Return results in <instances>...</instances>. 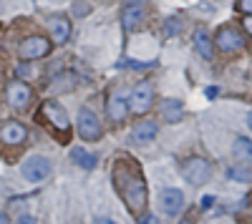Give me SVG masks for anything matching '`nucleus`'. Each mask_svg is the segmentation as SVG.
I'll list each match as a JSON object with an SVG mask.
<instances>
[{
    "label": "nucleus",
    "instance_id": "nucleus-1",
    "mask_svg": "<svg viewBox=\"0 0 252 224\" xmlns=\"http://www.w3.org/2000/svg\"><path fill=\"white\" fill-rule=\"evenodd\" d=\"M111 176H114L116 194L124 199L126 209L134 217H141L146 209V179H144L139 164L131 156H119L114 161Z\"/></svg>",
    "mask_w": 252,
    "mask_h": 224
},
{
    "label": "nucleus",
    "instance_id": "nucleus-2",
    "mask_svg": "<svg viewBox=\"0 0 252 224\" xmlns=\"http://www.w3.org/2000/svg\"><path fill=\"white\" fill-rule=\"evenodd\" d=\"M38 121H43V124H48L58 136L61 141H68V131H71V118L66 113V109H63L58 101L48 98L40 104V113H38Z\"/></svg>",
    "mask_w": 252,
    "mask_h": 224
},
{
    "label": "nucleus",
    "instance_id": "nucleus-3",
    "mask_svg": "<svg viewBox=\"0 0 252 224\" xmlns=\"http://www.w3.org/2000/svg\"><path fill=\"white\" fill-rule=\"evenodd\" d=\"M182 174H184V179L189 181V184L204 187L207 181L212 179V164H209L207 159H202V156H189V159H184V164H182Z\"/></svg>",
    "mask_w": 252,
    "mask_h": 224
},
{
    "label": "nucleus",
    "instance_id": "nucleus-4",
    "mask_svg": "<svg viewBox=\"0 0 252 224\" xmlns=\"http://www.w3.org/2000/svg\"><path fill=\"white\" fill-rule=\"evenodd\" d=\"M53 171V164L46 159V156H28L23 164H20V174H23L26 181H31V184H40V181H46Z\"/></svg>",
    "mask_w": 252,
    "mask_h": 224
},
{
    "label": "nucleus",
    "instance_id": "nucleus-5",
    "mask_svg": "<svg viewBox=\"0 0 252 224\" xmlns=\"http://www.w3.org/2000/svg\"><path fill=\"white\" fill-rule=\"evenodd\" d=\"M129 104V113H146L152 106H154V86L149 84V81H141V84L134 86L131 91V98L126 101Z\"/></svg>",
    "mask_w": 252,
    "mask_h": 224
},
{
    "label": "nucleus",
    "instance_id": "nucleus-6",
    "mask_svg": "<svg viewBox=\"0 0 252 224\" xmlns=\"http://www.w3.org/2000/svg\"><path fill=\"white\" fill-rule=\"evenodd\" d=\"M18 53L23 60H38V58H46L51 53V40L46 35H28L20 40Z\"/></svg>",
    "mask_w": 252,
    "mask_h": 224
},
{
    "label": "nucleus",
    "instance_id": "nucleus-7",
    "mask_svg": "<svg viewBox=\"0 0 252 224\" xmlns=\"http://www.w3.org/2000/svg\"><path fill=\"white\" fill-rule=\"evenodd\" d=\"M215 48H220L222 53H237V51H242L245 48V38H242V33L235 28V26H222L220 30H217V35H215Z\"/></svg>",
    "mask_w": 252,
    "mask_h": 224
},
{
    "label": "nucleus",
    "instance_id": "nucleus-8",
    "mask_svg": "<svg viewBox=\"0 0 252 224\" xmlns=\"http://www.w3.org/2000/svg\"><path fill=\"white\" fill-rule=\"evenodd\" d=\"M144 3L146 0H124L121 8V26L126 33H136L144 23Z\"/></svg>",
    "mask_w": 252,
    "mask_h": 224
},
{
    "label": "nucleus",
    "instance_id": "nucleus-9",
    "mask_svg": "<svg viewBox=\"0 0 252 224\" xmlns=\"http://www.w3.org/2000/svg\"><path fill=\"white\" fill-rule=\"evenodd\" d=\"M5 98H8V106H10V109L23 111V109L31 106L33 91H31V86L26 84V81L20 78V81H13V84H8V88H5Z\"/></svg>",
    "mask_w": 252,
    "mask_h": 224
},
{
    "label": "nucleus",
    "instance_id": "nucleus-10",
    "mask_svg": "<svg viewBox=\"0 0 252 224\" xmlns=\"http://www.w3.org/2000/svg\"><path fill=\"white\" fill-rule=\"evenodd\" d=\"M78 136L83 141H98L103 136V129H101V121L96 118V113L91 109H81L78 111Z\"/></svg>",
    "mask_w": 252,
    "mask_h": 224
},
{
    "label": "nucleus",
    "instance_id": "nucleus-11",
    "mask_svg": "<svg viewBox=\"0 0 252 224\" xmlns=\"http://www.w3.org/2000/svg\"><path fill=\"white\" fill-rule=\"evenodd\" d=\"M28 139V129L20 121H3L0 124V144L3 146H20Z\"/></svg>",
    "mask_w": 252,
    "mask_h": 224
},
{
    "label": "nucleus",
    "instance_id": "nucleus-12",
    "mask_svg": "<svg viewBox=\"0 0 252 224\" xmlns=\"http://www.w3.org/2000/svg\"><path fill=\"white\" fill-rule=\"evenodd\" d=\"M159 207H161V212H164L166 217H177V214L184 209V194H182V189L166 187V189L161 192V196H159Z\"/></svg>",
    "mask_w": 252,
    "mask_h": 224
},
{
    "label": "nucleus",
    "instance_id": "nucleus-13",
    "mask_svg": "<svg viewBox=\"0 0 252 224\" xmlns=\"http://www.w3.org/2000/svg\"><path fill=\"white\" fill-rule=\"evenodd\" d=\"M48 28H51V35H53V43L56 46L68 43V38H71V23H68V18L51 15L48 18Z\"/></svg>",
    "mask_w": 252,
    "mask_h": 224
},
{
    "label": "nucleus",
    "instance_id": "nucleus-14",
    "mask_svg": "<svg viewBox=\"0 0 252 224\" xmlns=\"http://www.w3.org/2000/svg\"><path fill=\"white\" fill-rule=\"evenodd\" d=\"M157 134H159V124L152 121V118H146V121H141V124L134 126L131 141H134V144H149V141L157 139Z\"/></svg>",
    "mask_w": 252,
    "mask_h": 224
},
{
    "label": "nucleus",
    "instance_id": "nucleus-15",
    "mask_svg": "<svg viewBox=\"0 0 252 224\" xmlns=\"http://www.w3.org/2000/svg\"><path fill=\"white\" fill-rule=\"evenodd\" d=\"M159 111H161V118L166 121V124H179L182 116H184V106L177 98H161Z\"/></svg>",
    "mask_w": 252,
    "mask_h": 224
},
{
    "label": "nucleus",
    "instance_id": "nucleus-16",
    "mask_svg": "<svg viewBox=\"0 0 252 224\" xmlns=\"http://www.w3.org/2000/svg\"><path fill=\"white\" fill-rule=\"evenodd\" d=\"M194 48H197V53L204 60H212L215 58V43H212V38H209V33L204 28H197L194 30Z\"/></svg>",
    "mask_w": 252,
    "mask_h": 224
},
{
    "label": "nucleus",
    "instance_id": "nucleus-17",
    "mask_svg": "<svg viewBox=\"0 0 252 224\" xmlns=\"http://www.w3.org/2000/svg\"><path fill=\"white\" fill-rule=\"evenodd\" d=\"M78 86V76L76 73H71V71H63V73H58L51 84H48V88L51 91H61V93H68V91H73Z\"/></svg>",
    "mask_w": 252,
    "mask_h": 224
},
{
    "label": "nucleus",
    "instance_id": "nucleus-18",
    "mask_svg": "<svg viewBox=\"0 0 252 224\" xmlns=\"http://www.w3.org/2000/svg\"><path fill=\"white\" fill-rule=\"evenodd\" d=\"M109 116L111 121H126V116H129V104H126V98L121 96H111L109 98Z\"/></svg>",
    "mask_w": 252,
    "mask_h": 224
},
{
    "label": "nucleus",
    "instance_id": "nucleus-19",
    "mask_svg": "<svg viewBox=\"0 0 252 224\" xmlns=\"http://www.w3.org/2000/svg\"><path fill=\"white\" fill-rule=\"evenodd\" d=\"M71 159H73L76 167L86 169V171H89V169H96V161H98L96 154H91L89 149H73V151H71Z\"/></svg>",
    "mask_w": 252,
    "mask_h": 224
},
{
    "label": "nucleus",
    "instance_id": "nucleus-20",
    "mask_svg": "<svg viewBox=\"0 0 252 224\" xmlns=\"http://www.w3.org/2000/svg\"><path fill=\"white\" fill-rule=\"evenodd\" d=\"M179 33H182V18H177V15L166 18V20H164V35H166V38H174V35H179Z\"/></svg>",
    "mask_w": 252,
    "mask_h": 224
},
{
    "label": "nucleus",
    "instance_id": "nucleus-21",
    "mask_svg": "<svg viewBox=\"0 0 252 224\" xmlns=\"http://www.w3.org/2000/svg\"><path fill=\"white\" fill-rule=\"evenodd\" d=\"M250 139H237L235 141V156H240V159H250Z\"/></svg>",
    "mask_w": 252,
    "mask_h": 224
},
{
    "label": "nucleus",
    "instance_id": "nucleus-22",
    "mask_svg": "<svg viewBox=\"0 0 252 224\" xmlns=\"http://www.w3.org/2000/svg\"><path fill=\"white\" fill-rule=\"evenodd\" d=\"M229 176H232L235 181H245V184H247V181H250V169L247 167H232V169H229Z\"/></svg>",
    "mask_w": 252,
    "mask_h": 224
},
{
    "label": "nucleus",
    "instance_id": "nucleus-23",
    "mask_svg": "<svg viewBox=\"0 0 252 224\" xmlns=\"http://www.w3.org/2000/svg\"><path fill=\"white\" fill-rule=\"evenodd\" d=\"M89 13H91V5L86 0H73V15L76 18H86Z\"/></svg>",
    "mask_w": 252,
    "mask_h": 224
},
{
    "label": "nucleus",
    "instance_id": "nucleus-24",
    "mask_svg": "<svg viewBox=\"0 0 252 224\" xmlns=\"http://www.w3.org/2000/svg\"><path fill=\"white\" fill-rule=\"evenodd\" d=\"M15 73H18V78H31V76H35V68L28 63V60H23V63H18Z\"/></svg>",
    "mask_w": 252,
    "mask_h": 224
},
{
    "label": "nucleus",
    "instance_id": "nucleus-25",
    "mask_svg": "<svg viewBox=\"0 0 252 224\" xmlns=\"http://www.w3.org/2000/svg\"><path fill=\"white\" fill-rule=\"evenodd\" d=\"M237 10L245 13V15H250L252 13V0H237Z\"/></svg>",
    "mask_w": 252,
    "mask_h": 224
},
{
    "label": "nucleus",
    "instance_id": "nucleus-26",
    "mask_svg": "<svg viewBox=\"0 0 252 224\" xmlns=\"http://www.w3.org/2000/svg\"><path fill=\"white\" fill-rule=\"evenodd\" d=\"M139 224H159V219L154 214H141L139 217Z\"/></svg>",
    "mask_w": 252,
    "mask_h": 224
},
{
    "label": "nucleus",
    "instance_id": "nucleus-27",
    "mask_svg": "<svg viewBox=\"0 0 252 224\" xmlns=\"http://www.w3.org/2000/svg\"><path fill=\"white\" fill-rule=\"evenodd\" d=\"M129 66H131L134 71H146V68H152L154 63H152V60H149V63H136V60H129Z\"/></svg>",
    "mask_w": 252,
    "mask_h": 224
},
{
    "label": "nucleus",
    "instance_id": "nucleus-28",
    "mask_svg": "<svg viewBox=\"0 0 252 224\" xmlns=\"http://www.w3.org/2000/svg\"><path fill=\"white\" fill-rule=\"evenodd\" d=\"M212 201H215V196H202L199 207H202V209H209V207H212Z\"/></svg>",
    "mask_w": 252,
    "mask_h": 224
},
{
    "label": "nucleus",
    "instance_id": "nucleus-29",
    "mask_svg": "<svg viewBox=\"0 0 252 224\" xmlns=\"http://www.w3.org/2000/svg\"><path fill=\"white\" fill-rule=\"evenodd\" d=\"M15 224H38V222H35V217H28V214H26V217H18Z\"/></svg>",
    "mask_w": 252,
    "mask_h": 224
},
{
    "label": "nucleus",
    "instance_id": "nucleus-30",
    "mask_svg": "<svg viewBox=\"0 0 252 224\" xmlns=\"http://www.w3.org/2000/svg\"><path fill=\"white\" fill-rule=\"evenodd\" d=\"M94 224H116V222H114V219H106V217H96Z\"/></svg>",
    "mask_w": 252,
    "mask_h": 224
},
{
    "label": "nucleus",
    "instance_id": "nucleus-31",
    "mask_svg": "<svg viewBox=\"0 0 252 224\" xmlns=\"http://www.w3.org/2000/svg\"><path fill=\"white\" fill-rule=\"evenodd\" d=\"M207 96H209V98H215V96H217V88H215V86H209V88H207Z\"/></svg>",
    "mask_w": 252,
    "mask_h": 224
},
{
    "label": "nucleus",
    "instance_id": "nucleus-32",
    "mask_svg": "<svg viewBox=\"0 0 252 224\" xmlns=\"http://www.w3.org/2000/svg\"><path fill=\"white\" fill-rule=\"evenodd\" d=\"M0 224H10V222H8V217H5L3 212H0Z\"/></svg>",
    "mask_w": 252,
    "mask_h": 224
},
{
    "label": "nucleus",
    "instance_id": "nucleus-33",
    "mask_svg": "<svg viewBox=\"0 0 252 224\" xmlns=\"http://www.w3.org/2000/svg\"><path fill=\"white\" fill-rule=\"evenodd\" d=\"M179 224H194V222H192V219H182Z\"/></svg>",
    "mask_w": 252,
    "mask_h": 224
},
{
    "label": "nucleus",
    "instance_id": "nucleus-34",
    "mask_svg": "<svg viewBox=\"0 0 252 224\" xmlns=\"http://www.w3.org/2000/svg\"><path fill=\"white\" fill-rule=\"evenodd\" d=\"M101 3H106V0H101Z\"/></svg>",
    "mask_w": 252,
    "mask_h": 224
}]
</instances>
